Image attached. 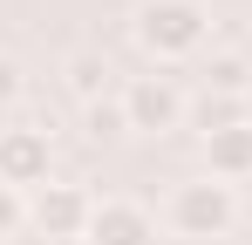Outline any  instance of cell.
Listing matches in <instances>:
<instances>
[{
	"instance_id": "9",
	"label": "cell",
	"mask_w": 252,
	"mask_h": 245,
	"mask_svg": "<svg viewBox=\"0 0 252 245\" xmlns=\"http://www.w3.org/2000/svg\"><path fill=\"white\" fill-rule=\"evenodd\" d=\"M205 177H218V184H246L252 177V122L225 129V136H205Z\"/></svg>"
},
{
	"instance_id": "1",
	"label": "cell",
	"mask_w": 252,
	"mask_h": 245,
	"mask_svg": "<svg viewBox=\"0 0 252 245\" xmlns=\"http://www.w3.org/2000/svg\"><path fill=\"white\" fill-rule=\"evenodd\" d=\"M129 34H136V48H143L157 68H177V61H191V55H205L211 7L205 0H136Z\"/></svg>"
},
{
	"instance_id": "6",
	"label": "cell",
	"mask_w": 252,
	"mask_h": 245,
	"mask_svg": "<svg viewBox=\"0 0 252 245\" xmlns=\"http://www.w3.org/2000/svg\"><path fill=\"white\" fill-rule=\"evenodd\" d=\"M82 245H157V211L136 198H95Z\"/></svg>"
},
{
	"instance_id": "2",
	"label": "cell",
	"mask_w": 252,
	"mask_h": 245,
	"mask_svg": "<svg viewBox=\"0 0 252 245\" xmlns=\"http://www.w3.org/2000/svg\"><path fill=\"white\" fill-rule=\"evenodd\" d=\"M164 225L177 239H225V232L239 225V184H218V177H184V184H170Z\"/></svg>"
},
{
	"instance_id": "4",
	"label": "cell",
	"mask_w": 252,
	"mask_h": 245,
	"mask_svg": "<svg viewBox=\"0 0 252 245\" xmlns=\"http://www.w3.org/2000/svg\"><path fill=\"white\" fill-rule=\"evenodd\" d=\"M116 102H123V116H129V129H136V136L184 129V116H191V95H184L170 75H129L123 89H116Z\"/></svg>"
},
{
	"instance_id": "10",
	"label": "cell",
	"mask_w": 252,
	"mask_h": 245,
	"mask_svg": "<svg viewBox=\"0 0 252 245\" xmlns=\"http://www.w3.org/2000/svg\"><path fill=\"white\" fill-rule=\"evenodd\" d=\"M205 89L211 95H252V55L246 48H218V55H205Z\"/></svg>"
},
{
	"instance_id": "5",
	"label": "cell",
	"mask_w": 252,
	"mask_h": 245,
	"mask_svg": "<svg viewBox=\"0 0 252 245\" xmlns=\"http://www.w3.org/2000/svg\"><path fill=\"white\" fill-rule=\"evenodd\" d=\"M89 218H95V198H89L82 184H41L34 198H28V232L48 245H68V239H82L89 232Z\"/></svg>"
},
{
	"instance_id": "12",
	"label": "cell",
	"mask_w": 252,
	"mask_h": 245,
	"mask_svg": "<svg viewBox=\"0 0 252 245\" xmlns=\"http://www.w3.org/2000/svg\"><path fill=\"white\" fill-rule=\"evenodd\" d=\"M28 102V68L14 55H0V109H21Z\"/></svg>"
},
{
	"instance_id": "8",
	"label": "cell",
	"mask_w": 252,
	"mask_h": 245,
	"mask_svg": "<svg viewBox=\"0 0 252 245\" xmlns=\"http://www.w3.org/2000/svg\"><path fill=\"white\" fill-rule=\"evenodd\" d=\"M191 129L198 136H225V129H246L252 122V95H211V89H198L191 95Z\"/></svg>"
},
{
	"instance_id": "3",
	"label": "cell",
	"mask_w": 252,
	"mask_h": 245,
	"mask_svg": "<svg viewBox=\"0 0 252 245\" xmlns=\"http://www.w3.org/2000/svg\"><path fill=\"white\" fill-rule=\"evenodd\" d=\"M0 184H14V191H41L55 184V129L48 122H7L0 129Z\"/></svg>"
},
{
	"instance_id": "13",
	"label": "cell",
	"mask_w": 252,
	"mask_h": 245,
	"mask_svg": "<svg viewBox=\"0 0 252 245\" xmlns=\"http://www.w3.org/2000/svg\"><path fill=\"white\" fill-rule=\"evenodd\" d=\"M28 225V191H14V184H0V239H14Z\"/></svg>"
},
{
	"instance_id": "11",
	"label": "cell",
	"mask_w": 252,
	"mask_h": 245,
	"mask_svg": "<svg viewBox=\"0 0 252 245\" xmlns=\"http://www.w3.org/2000/svg\"><path fill=\"white\" fill-rule=\"evenodd\" d=\"M82 129L95 136V143H109V136H129V116H123V102L109 95V102H89L82 109Z\"/></svg>"
},
{
	"instance_id": "7",
	"label": "cell",
	"mask_w": 252,
	"mask_h": 245,
	"mask_svg": "<svg viewBox=\"0 0 252 245\" xmlns=\"http://www.w3.org/2000/svg\"><path fill=\"white\" fill-rule=\"evenodd\" d=\"M109 75H116V68H109L102 48H75V55L62 61V89H68L82 109H89V102H109Z\"/></svg>"
}]
</instances>
